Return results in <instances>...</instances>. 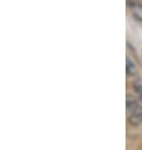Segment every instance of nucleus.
Instances as JSON below:
<instances>
[{
	"label": "nucleus",
	"mask_w": 142,
	"mask_h": 150,
	"mask_svg": "<svg viewBox=\"0 0 142 150\" xmlns=\"http://www.w3.org/2000/svg\"><path fill=\"white\" fill-rule=\"evenodd\" d=\"M128 1V6L131 9V14L134 21L142 23V5L137 0H127Z\"/></svg>",
	"instance_id": "f257e3e1"
},
{
	"label": "nucleus",
	"mask_w": 142,
	"mask_h": 150,
	"mask_svg": "<svg viewBox=\"0 0 142 150\" xmlns=\"http://www.w3.org/2000/svg\"><path fill=\"white\" fill-rule=\"evenodd\" d=\"M126 73H127V76H133V75L137 73L136 64L131 60L129 56H127L126 57Z\"/></svg>",
	"instance_id": "f03ea898"
},
{
	"label": "nucleus",
	"mask_w": 142,
	"mask_h": 150,
	"mask_svg": "<svg viewBox=\"0 0 142 150\" xmlns=\"http://www.w3.org/2000/svg\"><path fill=\"white\" fill-rule=\"evenodd\" d=\"M141 98H142V96H141Z\"/></svg>",
	"instance_id": "7ed1b4c3"
}]
</instances>
